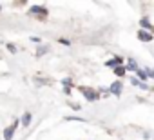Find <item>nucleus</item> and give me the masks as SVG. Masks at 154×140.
I'll return each instance as SVG.
<instances>
[{"instance_id": "obj_1", "label": "nucleus", "mask_w": 154, "mask_h": 140, "mask_svg": "<svg viewBox=\"0 0 154 140\" xmlns=\"http://www.w3.org/2000/svg\"><path fill=\"white\" fill-rule=\"evenodd\" d=\"M31 15H35V17H40V18H45V17H47V9H44V8H38V6H33V8H31Z\"/></svg>"}, {"instance_id": "obj_2", "label": "nucleus", "mask_w": 154, "mask_h": 140, "mask_svg": "<svg viewBox=\"0 0 154 140\" xmlns=\"http://www.w3.org/2000/svg\"><path fill=\"white\" fill-rule=\"evenodd\" d=\"M82 93H84V97H85L87 100H96V98H98V93H96V91H93V89L82 88Z\"/></svg>"}, {"instance_id": "obj_3", "label": "nucleus", "mask_w": 154, "mask_h": 140, "mask_svg": "<svg viewBox=\"0 0 154 140\" xmlns=\"http://www.w3.org/2000/svg\"><path fill=\"white\" fill-rule=\"evenodd\" d=\"M17 126H18V122H15L11 127H8L6 131H4V140H11L13 138V135H15V129H17Z\"/></svg>"}, {"instance_id": "obj_4", "label": "nucleus", "mask_w": 154, "mask_h": 140, "mask_svg": "<svg viewBox=\"0 0 154 140\" xmlns=\"http://www.w3.org/2000/svg\"><path fill=\"white\" fill-rule=\"evenodd\" d=\"M138 37H140V40H143V42L152 40V35H150V33H147V31H140V33H138Z\"/></svg>"}, {"instance_id": "obj_5", "label": "nucleus", "mask_w": 154, "mask_h": 140, "mask_svg": "<svg viewBox=\"0 0 154 140\" xmlns=\"http://www.w3.org/2000/svg\"><path fill=\"white\" fill-rule=\"evenodd\" d=\"M111 93L120 95V93H122V84H120V82H114V84L111 86Z\"/></svg>"}, {"instance_id": "obj_6", "label": "nucleus", "mask_w": 154, "mask_h": 140, "mask_svg": "<svg viewBox=\"0 0 154 140\" xmlns=\"http://www.w3.org/2000/svg\"><path fill=\"white\" fill-rule=\"evenodd\" d=\"M31 118H33V116H31V113H26V115L22 116V120H20V122H22V126H24V127H27V126L31 124Z\"/></svg>"}, {"instance_id": "obj_7", "label": "nucleus", "mask_w": 154, "mask_h": 140, "mask_svg": "<svg viewBox=\"0 0 154 140\" xmlns=\"http://www.w3.org/2000/svg\"><path fill=\"white\" fill-rule=\"evenodd\" d=\"M47 51H49V47H47V46H42V47H38V51H36V55H38V56H42V55H45Z\"/></svg>"}, {"instance_id": "obj_8", "label": "nucleus", "mask_w": 154, "mask_h": 140, "mask_svg": "<svg viewBox=\"0 0 154 140\" xmlns=\"http://www.w3.org/2000/svg\"><path fill=\"white\" fill-rule=\"evenodd\" d=\"M114 73H116L118 77H122V75H125V67H120V65H118V67L114 69Z\"/></svg>"}, {"instance_id": "obj_9", "label": "nucleus", "mask_w": 154, "mask_h": 140, "mask_svg": "<svg viewBox=\"0 0 154 140\" xmlns=\"http://www.w3.org/2000/svg\"><path fill=\"white\" fill-rule=\"evenodd\" d=\"M120 62H122V58H120V56H116V58L109 60V62H107V65H116V64H120Z\"/></svg>"}, {"instance_id": "obj_10", "label": "nucleus", "mask_w": 154, "mask_h": 140, "mask_svg": "<svg viewBox=\"0 0 154 140\" xmlns=\"http://www.w3.org/2000/svg\"><path fill=\"white\" fill-rule=\"evenodd\" d=\"M132 84H134V86H138V88H141V89H147V86H145V84H141L138 78H132Z\"/></svg>"}, {"instance_id": "obj_11", "label": "nucleus", "mask_w": 154, "mask_h": 140, "mask_svg": "<svg viewBox=\"0 0 154 140\" xmlns=\"http://www.w3.org/2000/svg\"><path fill=\"white\" fill-rule=\"evenodd\" d=\"M138 77H140L141 80H145V78H147V73L143 71V69H138Z\"/></svg>"}, {"instance_id": "obj_12", "label": "nucleus", "mask_w": 154, "mask_h": 140, "mask_svg": "<svg viewBox=\"0 0 154 140\" xmlns=\"http://www.w3.org/2000/svg\"><path fill=\"white\" fill-rule=\"evenodd\" d=\"M141 26H143V27H150V24H149L147 18H141Z\"/></svg>"}, {"instance_id": "obj_13", "label": "nucleus", "mask_w": 154, "mask_h": 140, "mask_svg": "<svg viewBox=\"0 0 154 140\" xmlns=\"http://www.w3.org/2000/svg\"><path fill=\"white\" fill-rule=\"evenodd\" d=\"M8 49H9V51H11V53H15V51H17V47H15V46H13V44H8Z\"/></svg>"}, {"instance_id": "obj_14", "label": "nucleus", "mask_w": 154, "mask_h": 140, "mask_svg": "<svg viewBox=\"0 0 154 140\" xmlns=\"http://www.w3.org/2000/svg\"><path fill=\"white\" fill-rule=\"evenodd\" d=\"M60 44H63V46H69V40H65V38H62V40H60Z\"/></svg>"}, {"instance_id": "obj_15", "label": "nucleus", "mask_w": 154, "mask_h": 140, "mask_svg": "<svg viewBox=\"0 0 154 140\" xmlns=\"http://www.w3.org/2000/svg\"><path fill=\"white\" fill-rule=\"evenodd\" d=\"M147 75H150V77H154V69H147Z\"/></svg>"}]
</instances>
